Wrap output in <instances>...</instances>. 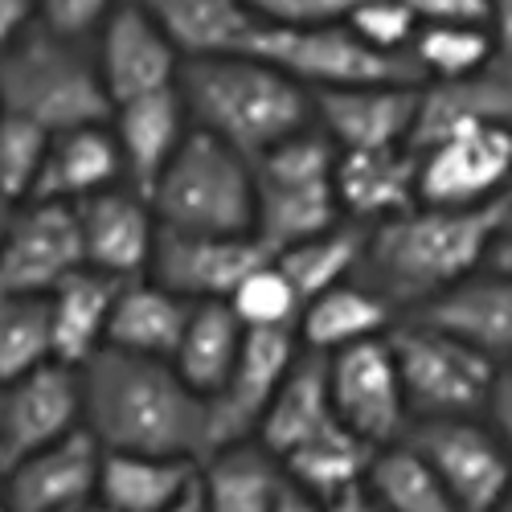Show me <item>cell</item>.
I'll return each mask as SVG.
<instances>
[{"instance_id":"cell-55","label":"cell","mask_w":512,"mask_h":512,"mask_svg":"<svg viewBox=\"0 0 512 512\" xmlns=\"http://www.w3.org/2000/svg\"><path fill=\"white\" fill-rule=\"evenodd\" d=\"M0 512H9V504H5V488H0Z\"/></svg>"},{"instance_id":"cell-44","label":"cell","mask_w":512,"mask_h":512,"mask_svg":"<svg viewBox=\"0 0 512 512\" xmlns=\"http://www.w3.org/2000/svg\"><path fill=\"white\" fill-rule=\"evenodd\" d=\"M484 410H488V418H492V431L500 435V443H504L508 455H512V365H500Z\"/></svg>"},{"instance_id":"cell-45","label":"cell","mask_w":512,"mask_h":512,"mask_svg":"<svg viewBox=\"0 0 512 512\" xmlns=\"http://www.w3.org/2000/svg\"><path fill=\"white\" fill-rule=\"evenodd\" d=\"M29 25H37V0H0V50H9Z\"/></svg>"},{"instance_id":"cell-11","label":"cell","mask_w":512,"mask_h":512,"mask_svg":"<svg viewBox=\"0 0 512 512\" xmlns=\"http://www.w3.org/2000/svg\"><path fill=\"white\" fill-rule=\"evenodd\" d=\"M418 156V205L476 209L508 197L512 189V127L455 132Z\"/></svg>"},{"instance_id":"cell-53","label":"cell","mask_w":512,"mask_h":512,"mask_svg":"<svg viewBox=\"0 0 512 512\" xmlns=\"http://www.w3.org/2000/svg\"><path fill=\"white\" fill-rule=\"evenodd\" d=\"M492 512H512V488H508V492H504V500H500V504H496V508H492Z\"/></svg>"},{"instance_id":"cell-36","label":"cell","mask_w":512,"mask_h":512,"mask_svg":"<svg viewBox=\"0 0 512 512\" xmlns=\"http://www.w3.org/2000/svg\"><path fill=\"white\" fill-rule=\"evenodd\" d=\"M54 361L46 295H0V386Z\"/></svg>"},{"instance_id":"cell-52","label":"cell","mask_w":512,"mask_h":512,"mask_svg":"<svg viewBox=\"0 0 512 512\" xmlns=\"http://www.w3.org/2000/svg\"><path fill=\"white\" fill-rule=\"evenodd\" d=\"M17 205H21V201H13V197H9L5 189H0V238H5V230H9V222H13Z\"/></svg>"},{"instance_id":"cell-28","label":"cell","mask_w":512,"mask_h":512,"mask_svg":"<svg viewBox=\"0 0 512 512\" xmlns=\"http://www.w3.org/2000/svg\"><path fill=\"white\" fill-rule=\"evenodd\" d=\"M394 308L381 300L373 287H365L361 279H345L336 283L300 308V320H295V336H300V349L312 353H340L357 345V340H373L386 336L394 328Z\"/></svg>"},{"instance_id":"cell-20","label":"cell","mask_w":512,"mask_h":512,"mask_svg":"<svg viewBox=\"0 0 512 512\" xmlns=\"http://www.w3.org/2000/svg\"><path fill=\"white\" fill-rule=\"evenodd\" d=\"M82 431V373L46 361L5 386V435L9 463Z\"/></svg>"},{"instance_id":"cell-48","label":"cell","mask_w":512,"mask_h":512,"mask_svg":"<svg viewBox=\"0 0 512 512\" xmlns=\"http://www.w3.org/2000/svg\"><path fill=\"white\" fill-rule=\"evenodd\" d=\"M275 512H328V504H324V500H316V496H312V492H304V488L287 484V492L279 496Z\"/></svg>"},{"instance_id":"cell-18","label":"cell","mask_w":512,"mask_h":512,"mask_svg":"<svg viewBox=\"0 0 512 512\" xmlns=\"http://www.w3.org/2000/svg\"><path fill=\"white\" fill-rule=\"evenodd\" d=\"M74 213H78L82 263L119 279V283L148 275L160 222H156L152 201L144 193L119 181L87 201H78Z\"/></svg>"},{"instance_id":"cell-33","label":"cell","mask_w":512,"mask_h":512,"mask_svg":"<svg viewBox=\"0 0 512 512\" xmlns=\"http://www.w3.org/2000/svg\"><path fill=\"white\" fill-rule=\"evenodd\" d=\"M373 451L377 447H369L365 439H357L349 426H332V431H324L320 439L287 451L279 463H283V472L291 476L295 488H304L316 500L332 504L336 496H345L349 488H361L365 484Z\"/></svg>"},{"instance_id":"cell-25","label":"cell","mask_w":512,"mask_h":512,"mask_svg":"<svg viewBox=\"0 0 512 512\" xmlns=\"http://www.w3.org/2000/svg\"><path fill=\"white\" fill-rule=\"evenodd\" d=\"M332 426H340V418H336L332 398H328V357L300 349L287 377L279 381V390H275V398L259 422V431H254V439H259L271 455L283 459L287 451L320 439L324 431H332Z\"/></svg>"},{"instance_id":"cell-16","label":"cell","mask_w":512,"mask_h":512,"mask_svg":"<svg viewBox=\"0 0 512 512\" xmlns=\"http://www.w3.org/2000/svg\"><path fill=\"white\" fill-rule=\"evenodd\" d=\"M418 115V82H369V87L312 91V123L336 152L410 148Z\"/></svg>"},{"instance_id":"cell-34","label":"cell","mask_w":512,"mask_h":512,"mask_svg":"<svg viewBox=\"0 0 512 512\" xmlns=\"http://www.w3.org/2000/svg\"><path fill=\"white\" fill-rule=\"evenodd\" d=\"M365 492L386 512H463V504L443 488V480L406 439L373 451Z\"/></svg>"},{"instance_id":"cell-2","label":"cell","mask_w":512,"mask_h":512,"mask_svg":"<svg viewBox=\"0 0 512 512\" xmlns=\"http://www.w3.org/2000/svg\"><path fill=\"white\" fill-rule=\"evenodd\" d=\"M508 197L476 209H439L410 205L406 213L377 222L365 234V254L357 279L373 287L394 312H418L435 295L455 287L484 267L488 242L504 218Z\"/></svg>"},{"instance_id":"cell-12","label":"cell","mask_w":512,"mask_h":512,"mask_svg":"<svg viewBox=\"0 0 512 512\" xmlns=\"http://www.w3.org/2000/svg\"><path fill=\"white\" fill-rule=\"evenodd\" d=\"M82 263L78 213L58 201H21L0 238V295H50Z\"/></svg>"},{"instance_id":"cell-46","label":"cell","mask_w":512,"mask_h":512,"mask_svg":"<svg viewBox=\"0 0 512 512\" xmlns=\"http://www.w3.org/2000/svg\"><path fill=\"white\" fill-rule=\"evenodd\" d=\"M484 267L496 271V275H504V279H512V201H508L504 218H500V226H496V234H492V242H488Z\"/></svg>"},{"instance_id":"cell-5","label":"cell","mask_w":512,"mask_h":512,"mask_svg":"<svg viewBox=\"0 0 512 512\" xmlns=\"http://www.w3.org/2000/svg\"><path fill=\"white\" fill-rule=\"evenodd\" d=\"M250 164H254V238L271 254L345 222V209L336 201V181H332L336 144L316 123L279 140Z\"/></svg>"},{"instance_id":"cell-49","label":"cell","mask_w":512,"mask_h":512,"mask_svg":"<svg viewBox=\"0 0 512 512\" xmlns=\"http://www.w3.org/2000/svg\"><path fill=\"white\" fill-rule=\"evenodd\" d=\"M328 512H386V508H381V504L365 492V484H361V488H349L345 496H336V500L328 504Z\"/></svg>"},{"instance_id":"cell-17","label":"cell","mask_w":512,"mask_h":512,"mask_svg":"<svg viewBox=\"0 0 512 512\" xmlns=\"http://www.w3.org/2000/svg\"><path fill=\"white\" fill-rule=\"evenodd\" d=\"M103 447L87 426L41 451L13 459L0 476L9 512H82L95 500Z\"/></svg>"},{"instance_id":"cell-21","label":"cell","mask_w":512,"mask_h":512,"mask_svg":"<svg viewBox=\"0 0 512 512\" xmlns=\"http://www.w3.org/2000/svg\"><path fill=\"white\" fill-rule=\"evenodd\" d=\"M189 111L181 103V91H152L140 99L115 103L111 111V136L119 144L123 160V185H132L136 193H152L168 160L177 156L181 140L189 136Z\"/></svg>"},{"instance_id":"cell-50","label":"cell","mask_w":512,"mask_h":512,"mask_svg":"<svg viewBox=\"0 0 512 512\" xmlns=\"http://www.w3.org/2000/svg\"><path fill=\"white\" fill-rule=\"evenodd\" d=\"M164 512H209V504H205V488H201V476H193V484L168 504Z\"/></svg>"},{"instance_id":"cell-14","label":"cell","mask_w":512,"mask_h":512,"mask_svg":"<svg viewBox=\"0 0 512 512\" xmlns=\"http://www.w3.org/2000/svg\"><path fill=\"white\" fill-rule=\"evenodd\" d=\"M181 62V50L168 41V33L152 21L140 0H115V9L95 29V66L111 95V107L177 87Z\"/></svg>"},{"instance_id":"cell-6","label":"cell","mask_w":512,"mask_h":512,"mask_svg":"<svg viewBox=\"0 0 512 512\" xmlns=\"http://www.w3.org/2000/svg\"><path fill=\"white\" fill-rule=\"evenodd\" d=\"M148 201L164 230L254 234V164L226 140L189 127Z\"/></svg>"},{"instance_id":"cell-51","label":"cell","mask_w":512,"mask_h":512,"mask_svg":"<svg viewBox=\"0 0 512 512\" xmlns=\"http://www.w3.org/2000/svg\"><path fill=\"white\" fill-rule=\"evenodd\" d=\"M9 467V435H5V386H0V476Z\"/></svg>"},{"instance_id":"cell-26","label":"cell","mask_w":512,"mask_h":512,"mask_svg":"<svg viewBox=\"0 0 512 512\" xmlns=\"http://www.w3.org/2000/svg\"><path fill=\"white\" fill-rule=\"evenodd\" d=\"M193 304L181 300L177 291L160 287L156 279L140 275L119 283L115 308L107 320V345L123 349V353H140V357H160L173 361L185 324H189Z\"/></svg>"},{"instance_id":"cell-43","label":"cell","mask_w":512,"mask_h":512,"mask_svg":"<svg viewBox=\"0 0 512 512\" xmlns=\"http://www.w3.org/2000/svg\"><path fill=\"white\" fill-rule=\"evenodd\" d=\"M418 25H488V0H402Z\"/></svg>"},{"instance_id":"cell-41","label":"cell","mask_w":512,"mask_h":512,"mask_svg":"<svg viewBox=\"0 0 512 512\" xmlns=\"http://www.w3.org/2000/svg\"><path fill=\"white\" fill-rule=\"evenodd\" d=\"M242 5L259 17V25H328L345 21L357 0H242Z\"/></svg>"},{"instance_id":"cell-29","label":"cell","mask_w":512,"mask_h":512,"mask_svg":"<svg viewBox=\"0 0 512 512\" xmlns=\"http://www.w3.org/2000/svg\"><path fill=\"white\" fill-rule=\"evenodd\" d=\"M119 295V279L78 267L66 275L50 295V328H54V361L62 365H87L103 345H107V320Z\"/></svg>"},{"instance_id":"cell-8","label":"cell","mask_w":512,"mask_h":512,"mask_svg":"<svg viewBox=\"0 0 512 512\" xmlns=\"http://www.w3.org/2000/svg\"><path fill=\"white\" fill-rule=\"evenodd\" d=\"M242 54L259 58L283 74H291L300 87H369V82H422L410 54H377L345 25H259L242 46Z\"/></svg>"},{"instance_id":"cell-31","label":"cell","mask_w":512,"mask_h":512,"mask_svg":"<svg viewBox=\"0 0 512 512\" xmlns=\"http://www.w3.org/2000/svg\"><path fill=\"white\" fill-rule=\"evenodd\" d=\"M197 476V459L103 451L95 500L115 512H164Z\"/></svg>"},{"instance_id":"cell-13","label":"cell","mask_w":512,"mask_h":512,"mask_svg":"<svg viewBox=\"0 0 512 512\" xmlns=\"http://www.w3.org/2000/svg\"><path fill=\"white\" fill-rule=\"evenodd\" d=\"M271 259V250L254 234H185V230H156L148 279L177 291L181 300H230L234 287Z\"/></svg>"},{"instance_id":"cell-42","label":"cell","mask_w":512,"mask_h":512,"mask_svg":"<svg viewBox=\"0 0 512 512\" xmlns=\"http://www.w3.org/2000/svg\"><path fill=\"white\" fill-rule=\"evenodd\" d=\"M111 9H115V0H37V21L66 37L87 41Z\"/></svg>"},{"instance_id":"cell-1","label":"cell","mask_w":512,"mask_h":512,"mask_svg":"<svg viewBox=\"0 0 512 512\" xmlns=\"http://www.w3.org/2000/svg\"><path fill=\"white\" fill-rule=\"evenodd\" d=\"M82 373V426L103 451L205 459L209 402L173 361L103 345Z\"/></svg>"},{"instance_id":"cell-4","label":"cell","mask_w":512,"mask_h":512,"mask_svg":"<svg viewBox=\"0 0 512 512\" xmlns=\"http://www.w3.org/2000/svg\"><path fill=\"white\" fill-rule=\"evenodd\" d=\"M0 111H13L54 136L107 123L115 107L99 78L95 50L37 21L9 50H0Z\"/></svg>"},{"instance_id":"cell-54","label":"cell","mask_w":512,"mask_h":512,"mask_svg":"<svg viewBox=\"0 0 512 512\" xmlns=\"http://www.w3.org/2000/svg\"><path fill=\"white\" fill-rule=\"evenodd\" d=\"M82 512H115V508H107V504H99V500H91L87 508H82Z\"/></svg>"},{"instance_id":"cell-19","label":"cell","mask_w":512,"mask_h":512,"mask_svg":"<svg viewBox=\"0 0 512 512\" xmlns=\"http://www.w3.org/2000/svg\"><path fill=\"white\" fill-rule=\"evenodd\" d=\"M512 127V62L492 58L476 74L418 82V115L410 132V152L431 148L472 127Z\"/></svg>"},{"instance_id":"cell-22","label":"cell","mask_w":512,"mask_h":512,"mask_svg":"<svg viewBox=\"0 0 512 512\" xmlns=\"http://www.w3.org/2000/svg\"><path fill=\"white\" fill-rule=\"evenodd\" d=\"M418 320L451 332L496 365H512V279L480 267L431 304L414 312Z\"/></svg>"},{"instance_id":"cell-37","label":"cell","mask_w":512,"mask_h":512,"mask_svg":"<svg viewBox=\"0 0 512 512\" xmlns=\"http://www.w3.org/2000/svg\"><path fill=\"white\" fill-rule=\"evenodd\" d=\"M410 58L422 82H439V78L476 74L496 58V46L488 25H418Z\"/></svg>"},{"instance_id":"cell-56","label":"cell","mask_w":512,"mask_h":512,"mask_svg":"<svg viewBox=\"0 0 512 512\" xmlns=\"http://www.w3.org/2000/svg\"><path fill=\"white\" fill-rule=\"evenodd\" d=\"M508 201H512V189H508Z\"/></svg>"},{"instance_id":"cell-47","label":"cell","mask_w":512,"mask_h":512,"mask_svg":"<svg viewBox=\"0 0 512 512\" xmlns=\"http://www.w3.org/2000/svg\"><path fill=\"white\" fill-rule=\"evenodd\" d=\"M488 33L496 58L512 62V0H488Z\"/></svg>"},{"instance_id":"cell-40","label":"cell","mask_w":512,"mask_h":512,"mask_svg":"<svg viewBox=\"0 0 512 512\" xmlns=\"http://www.w3.org/2000/svg\"><path fill=\"white\" fill-rule=\"evenodd\" d=\"M345 25L377 54H410L414 33H418V17L402 0H357Z\"/></svg>"},{"instance_id":"cell-39","label":"cell","mask_w":512,"mask_h":512,"mask_svg":"<svg viewBox=\"0 0 512 512\" xmlns=\"http://www.w3.org/2000/svg\"><path fill=\"white\" fill-rule=\"evenodd\" d=\"M46 144L50 132H41L37 123L0 111V189H5L13 201H29L41 160H46Z\"/></svg>"},{"instance_id":"cell-24","label":"cell","mask_w":512,"mask_h":512,"mask_svg":"<svg viewBox=\"0 0 512 512\" xmlns=\"http://www.w3.org/2000/svg\"><path fill=\"white\" fill-rule=\"evenodd\" d=\"M123 181V160L119 144L107 123H87L70 127V132H54L46 144V160L33 185L29 201H58V205H78L111 185Z\"/></svg>"},{"instance_id":"cell-7","label":"cell","mask_w":512,"mask_h":512,"mask_svg":"<svg viewBox=\"0 0 512 512\" xmlns=\"http://www.w3.org/2000/svg\"><path fill=\"white\" fill-rule=\"evenodd\" d=\"M386 340L394 349L406 410L414 422L418 418H463V414H480L488 406L500 365L476 353L472 345H463L451 332L426 324L418 316L394 320Z\"/></svg>"},{"instance_id":"cell-30","label":"cell","mask_w":512,"mask_h":512,"mask_svg":"<svg viewBox=\"0 0 512 512\" xmlns=\"http://www.w3.org/2000/svg\"><path fill=\"white\" fill-rule=\"evenodd\" d=\"M140 5L168 33L181 58L242 54L250 33L259 29V17L242 0H140Z\"/></svg>"},{"instance_id":"cell-32","label":"cell","mask_w":512,"mask_h":512,"mask_svg":"<svg viewBox=\"0 0 512 512\" xmlns=\"http://www.w3.org/2000/svg\"><path fill=\"white\" fill-rule=\"evenodd\" d=\"M242 340H246V324L234 316V308L226 300H201L189 312V324H185V336L173 353V365L209 402L226 386V377L234 373Z\"/></svg>"},{"instance_id":"cell-38","label":"cell","mask_w":512,"mask_h":512,"mask_svg":"<svg viewBox=\"0 0 512 512\" xmlns=\"http://www.w3.org/2000/svg\"><path fill=\"white\" fill-rule=\"evenodd\" d=\"M234 308V316L246 324V328H291L295 332V320H300V291L291 287V279L283 275V267L275 263V254L267 263L254 267L226 300Z\"/></svg>"},{"instance_id":"cell-27","label":"cell","mask_w":512,"mask_h":512,"mask_svg":"<svg viewBox=\"0 0 512 512\" xmlns=\"http://www.w3.org/2000/svg\"><path fill=\"white\" fill-rule=\"evenodd\" d=\"M197 476L209 512H275L279 496L291 484L279 455H271L259 439L209 451L197 463Z\"/></svg>"},{"instance_id":"cell-35","label":"cell","mask_w":512,"mask_h":512,"mask_svg":"<svg viewBox=\"0 0 512 512\" xmlns=\"http://www.w3.org/2000/svg\"><path fill=\"white\" fill-rule=\"evenodd\" d=\"M365 226L357 222H336L332 230L324 234H312L304 242H295L287 250L275 254V263L283 267V275L291 279V287L300 291V300L308 304L312 295L336 287V283H345L357 275L361 267V254H365Z\"/></svg>"},{"instance_id":"cell-15","label":"cell","mask_w":512,"mask_h":512,"mask_svg":"<svg viewBox=\"0 0 512 512\" xmlns=\"http://www.w3.org/2000/svg\"><path fill=\"white\" fill-rule=\"evenodd\" d=\"M295 357H300V336L291 328H246L234 373L209 398V451L254 439Z\"/></svg>"},{"instance_id":"cell-9","label":"cell","mask_w":512,"mask_h":512,"mask_svg":"<svg viewBox=\"0 0 512 512\" xmlns=\"http://www.w3.org/2000/svg\"><path fill=\"white\" fill-rule=\"evenodd\" d=\"M443 488L463 504V512H492L512 488V455L492 426L463 418H418L402 435Z\"/></svg>"},{"instance_id":"cell-3","label":"cell","mask_w":512,"mask_h":512,"mask_svg":"<svg viewBox=\"0 0 512 512\" xmlns=\"http://www.w3.org/2000/svg\"><path fill=\"white\" fill-rule=\"evenodd\" d=\"M177 91L197 132L226 140L246 160L312 127V91L250 54L185 58Z\"/></svg>"},{"instance_id":"cell-23","label":"cell","mask_w":512,"mask_h":512,"mask_svg":"<svg viewBox=\"0 0 512 512\" xmlns=\"http://www.w3.org/2000/svg\"><path fill=\"white\" fill-rule=\"evenodd\" d=\"M336 201L357 226H377L418 205V156L410 148L336 152Z\"/></svg>"},{"instance_id":"cell-10","label":"cell","mask_w":512,"mask_h":512,"mask_svg":"<svg viewBox=\"0 0 512 512\" xmlns=\"http://www.w3.org/2000/svg\"><path fill=\"white\" fill-rule=\"evenodd\" d=\"M328 398L340 426H349L369 447H386L406 435L410 410L386 336L328 353Z\"/></svg>"}]
</instances>
